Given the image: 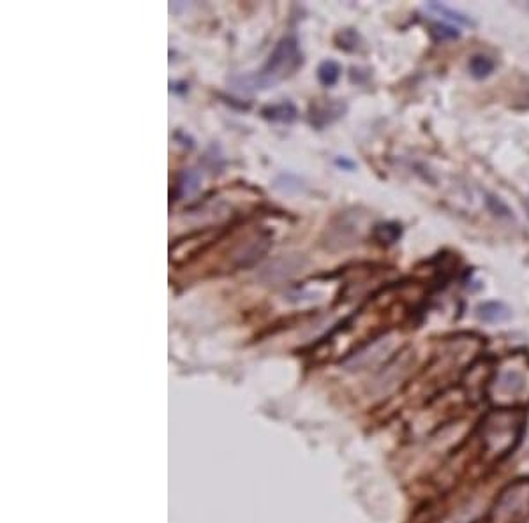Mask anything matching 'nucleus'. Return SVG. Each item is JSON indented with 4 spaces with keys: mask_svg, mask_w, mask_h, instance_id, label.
Wrapping results in <instances>:
<instances>
[{
    "mask_svg": "<svg viewBox=\"0 0 529 523\" xmlns=\"http://www.w3.org/2000/svg\"><path fill=\"white\" fill-rule=\"evenodd\" d=\"M524 430V416L519 410L496 409L489 413L481 427L485 453L493 458H505L515 450Z\"/></svg>",
    "mask_w": 529,
    "mask_h": 523,
    "instance_id": "nucleus-1",
    "label": "nucleus"
},
{
    "mask_svg": "<svg viewBox=\"0 0 529 523\" xmlns=\"http://www.w3.org/2000/svg\"><path fill=\"white\" fill-rule=\"evenodd\" d=\"M337 164H339V166H344V168H348V169H351V168H353V166H355V164H353V162H348V161H344V159H342V161H341V159H339V161H337Z\"/></svg>",
    "mask_w": 529,
    "mask_h": 523,
    "instance_id": "nucleus-16",
    "label": "nucleus"
},
{
    "mask_svg": "<svg viewBox=\"0 0 529 523\" xmlns=\"http://www.w3.org/2000/svg\"><path fill=\"white\" fill-rule=\"evenodd\" d=\"M392 345L393 338L388 337V335H385V337L381 338H376L369 348L362 349V351L357 352L353 358H349L348 361H346V365L353 370H360L362 366H367L372 359L381 358V354H386L388 351H392Z\"/></svg>",
    "mask_w": 529,
    "mask_h": 523,
    "instance_id": "nucleus-5",
    "label": "nucleus"
},
{
    "mask_svg": "<svg viewBox=\"0 0 529 523\" xmlns=\"http://www.w3.org/2000/svg\"><path fill=\"white\" fill-rule=\"evenodd\" d=\"M429 9H432V11H436L437 15H441V16H445V18L452 20V22L460 23V25H470V27H474V22H473V20L467 18L466 15H463V13L456 11V9L449 8V6H445V4H439V2H430V4H429Z\"/></svg>",
    "mask_w": 529,
    "mask_h": 523,
    "instance_id": "nucleus-12",
    "label": "nucleus"
},
{
    "mask_svg": "<svg viewBox=\"0 0 529 523\" xmlns=\"http://www.w3.org/2000/svg\"><path fill=\"white\" fill-rule=\"evenodd\" d=\"M402 236V226L399 222H379L376 224L374 229H372V238L374 242L379 243L383 247L393 245L395 242H399V238Z\"/></svg>",
    "mask_w": 529,
    "mask_h": 523,
    "instance_id": "nucleus-7",
    "label": "nucleus"
},
{
    "mask_svg": "<svg viewBox=\"0 0 529 523\" xmlns=\"http://www.w3.org/2000/svg\"><path fill=\"white\" fill-rule=\"evenodd\" d=\"M199 185V176L198 173L195 171H185L184 175L178 176L176 180V198H181V196H191L195 194L196 190H198Z\"/></svg>",
    "mask_w": 529,
    "mask_h": 523,
    "instance_id": "nucleus-11",
    "label": "nucleus"
},
{
    "mask_svg": "<svg viewBox=\"0 0 529 523\" xmlns=\"http://www.w3.org/2000/svg\"><path fill=\"white\" fill-rule=\"evenodd\" d=\"M494 60L487 55H474L470 60V73L474 80H485L494 73Z\"/></svg>",
    "mask_w": 529,
    "mask_h": 523,
    "instance_id": "nucleus-9",
    "label": "nucleus"
},
{
    "mask_svg": "<svg viewBox=\"0 0 529 523\" xmlns=\"http://www.w3.org/2000/svg\"><path fill=\"white\" fill-rule=\"evenodd\" d=\"M477 317L489 324H498L505 322L512 317V308L503 301H484L477 307Z\"/></svg>",
    "mask_w": 529,
    "mask_h": 523,
    "instance_id": "nucleus-6",
    "label": "nucleus"
},
{
    "mask_svg": "<svg viewBox=\"0 0 529 523\" xmlns=\"http://www.w3.org/2000/svg\"><path fill=\"white\" fill-rule=\"evenodd\" d=\"M341 78V66L335 60H325L318 67V80L323 87H334Z\"/></svg>",
    "mask_w": 529,
    "mask_h": 523,
    "instance_id": "nucleus-10",
    "label": "nucleus"
},
{
    "mask_svg": "<svg viewBox=\"0 0 529 523\" xmlns=\"http://www.w3.org/2000/svg\"><path fill=\"white\" fill-rule=\"evenodd\" d=\"M430 34L436 37L437 41H453L459 39L460 32L450 25H443V23H432L430 25Z\"/></svg>",
    "mask_w": 529,
    "mask_h": 523,
    "instance_id": "nucleus-14",
    "label": "nucleus"
},
{
    "mask_svg": "<svg viewBox=\"0 0 529 523\" xmlns=\"http://www.w3.org/2000/svg\"><path fill=\"white\" fill-rule=\"evenodd\" d=\"M335 43H337V46L341 48V50H344V52H355L358 48V44H360V36L357 34V30L346 29L341 30V32L335 36Z\"/></svg>",
    "mask_w": 529,
    "mask_h": 523,
    "instance_id": "nucleus-13",
    "label": "nucleus"
},
{
    "mask_svg": "<svg viewBox=\"0 0 529 523\" xmlns=\"http://www.w3.org/2000/svg\"><path fill=\"white\" fill-rule=\"evenodd\" d=\"M529 518V480L508 485L491 508L487 523H524Z\"/></svg>",
    "mask_w": 529,
    "mask_h": 523,
    "instance_id": "nucleus-3",
    "label": "nucleus"
},
{
    "mask_svg": "<svg viewBox=\"0 0 529 523\" xmlns=\"http://www.w3.org/2000/svg\"><path fill=\"white\" fill-rule=\"evenodd\" d=\"M261 115L272 122H286V124H290V122H293L297 118V108L291 103H281L263 108Z\"/></svg>",
    "mask_w": 529,
    "mask_h": 523,
    "instance_id": "nucleus-8",
    "label": "nucleus"
},
{
    "mask_svg": "<svg viewBox=\"0 0 529 523\" xmlns=\"http://www.w3.org/2000/svg\"><path fill=\"white\" fill-rule=\"evenodd\" d=\"M302 66V53L298 46L297 37L288 36L277 43L276 50L270 55L269 62L264 64L263 69L254 76L242 78L239 81V88L244 90H261L277 85L279 81L286 80L288 76L295 73Z\"/></svg>",
    "mask_w": 529,
    "mask_h": 523,
    "instance_id": "nucleus-2",
    "label": "nucleus"
},
{
    "mask_svg": "<svg viewBox=\"0 0 529 523\" xmlns=\"http://www.w3.org/2000/svg\"><path fill=\"white\" fill-rule=\"evenodd\" d=\"M487 205H489V208L493 210L496 215H501V217H512V212L508 210V206L505 205V203H501L500 199L494 198V196H489V199H487Z\"/></svg>",
    "mask_w": 529,
    "mask_h": 523,
    "instance_id": "nucleus-15",
    "label": "nucleus"
},
{
    "mask_svg": "<svg viewBox=\"0 0 529 523\" xmlns=\"http://www.w3.org/2000/svg\"><path fill=\"white\" fill-rule=\"evenodd\" d=\"M344 113H346L344 103L335 101V99H321L311 106L309 118H311V124H313L314 127L323 129V127H327V125L334 124L335 120H339V118H341Z\"/></svg>",
    "mask_w": 529,
    "mask_h": 523,
    "instance_id": "nucleus-4",
    "label": "nucleus"
}]
</instances>
